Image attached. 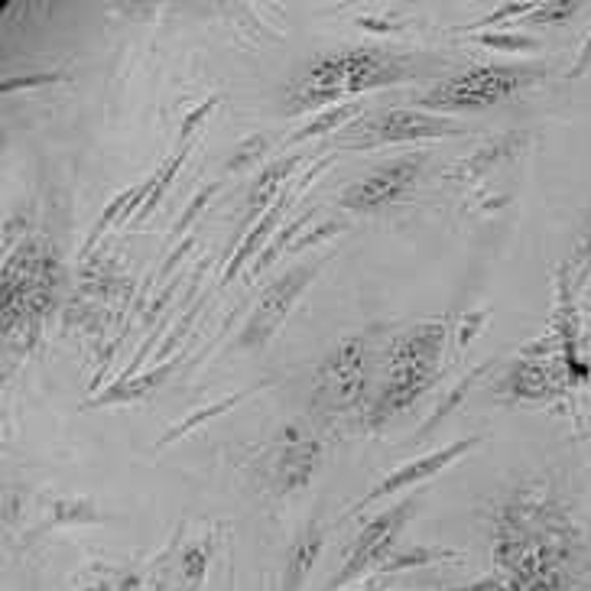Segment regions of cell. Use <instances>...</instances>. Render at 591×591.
Masks as SVG:
<instances>
[{
    "label": "cell",
    "mask_w": 591,
    "mask_h": 591,
    "mask_svg": "<svg viewBox=\"0 0 591 591\" xmlns=\"http://www.w3.org/2000/svg\"><path fill=\"white\" fill-rule=\"evenodd\" d=\"M419 503H422V491L403 494L394 507H387V510H381L374 520H368V523L361 526L355 546L348 549L341 569L335 572V579L325 582L322 591H341L345 586H355L358 579H364L371 569L378 572V569L391 559V553L399 546V533H403V526L419 513Z\"/></svg>",
    "instance_id": "1"
},
{
    "label": "cell",
    "mask_w": 591,
    "mask_h": 591,
    "mask_svg": "<svg viewBox=\"0 0 591 591\" xmlns=\"http://www.w3.org/2000/svg\"><path fill=\"white\" fill-rule=\"evenodd\" d=\"M328 260H332V254H322V257H315V260L296 264L283 277H277V280L264 290L260 302H257L254 312L247 315V322L241 325L234 348H241V351H260L264 345H270V341L277 338V332L287 325V318H290L293 305L299 302V296L315 283V277L322 274V267H325Z\"/></svg>",
    "instance_id": "2"
},
{
    "label": "cell",
    "mask_w": 591,
    "mask_h": 591,
    "mask_svg": "<svg viewBox=\"0 0 591 591\" xmlns=\"http://www.w3.org/2000/svg\"><path fill=\"white\" fill-rule=\"evenodd\" d=\"M322 465V439L312 436L302 422H287L270 455L267 482L277 497H290L312 485Z\"/></svg>",
    "instance_id": "3"
},
{
    "label": "cell",
    "mask_w": 591,
    "mask_h": 591,
    "mask_svg": "<svg viewBox=\"0 0 591 591\" xmlns=\"http://www.w3.org/2000/svg\"><path fill=\"white\" fill-rule=\"evenodd\" d=\"M482 442H485V436H465V439H459V442H452V445H442V449H436V452H429V455H419V459L399 465L396 472L384 475L374 488H368L361 500H355V503L345 510V517H358V513H364L371 503H378V500H384V497H391V494L409 491V488L436 478L439 472H445L449 465H455V462H462L468 452H475Z\"/></svg>",
    "instance_id": "4"
},
{
    "label": "cell",
    "mask_w": 591,
    "mask_h": 591,
    "mask_svg": "<svg viewBox=\"0 0 591 591\" xmlns=\"http://www.w3.org/2000/svg\"><path fill=\"white\" fill-rule=\"evenodd\" d=\"M332 163V153H325V157H318L302 176H296L293 183H287V189L280 193V198L254 221V231H247L241 241H237V247H234V254H231V260H228V267H224V274H221V283H231V280H237L241 277V270L247 267V264H254V254L260 257V251L274 241V234H277V228H280V221H283V215L290 211V205H293L296 198L302 196L312 183H315V176L325 170Z\"/></svg>",
    "instance_id": "5"
},
{
    "label": "cell",
    "mask_w": 591,
    "mask_h": 591,
    "mask_svg": "<svg viewBox=\"0 0 591 591\" xmlns=\"http://www.w3.org/2000/svg\"><path fill=\"white\" fill-rule=\"evenodd\" d=\"M452 134H468L462 124L449 117H432L419 111H387L368 124H361V134H348L341 147L351 150H371L381 143H403V140H426V137H452Z\"/></svg>",
    "instance_id": "6"
},
{
    "label": "cell",
    "mask_w": 591,
    "mask_h": 591,
    "mask_svg": "<svg viewBox=\"0 0 591 591\" xmlns=\"http://www.w3.org/2000/svg\"><path fill=\"white\" fill-rule=\"evenodd\" d=\"M422 163H426V157H422V153H413V157H403V160H396L391 166H381V170H374L368 179L348 186V189L341 193V198H338V205L348 208V211H378V208L396 201L406 189H413Z\"/></svg>",
    "instance_id": "7"
},
{
    "label": "cell",
    "mask_w": 591,
    "mask_h": 591,
    "mask_svg": "<svg viewBox=\"0 0 591 591\" xmlns=\"http://www.w3.org/2000/svg\"><path fill=\"white\" fill-rule=\"evenodd\" d=\"M325 540H328V526L322 523L318 513H312L305 520V526L296 533V540L290 543V553H287V566H283V579H280V591H302L322 549H325Z\"/></svg>",
    "instance_id": "8"
},
{
    "label": "cell",
    "mask_w": 591,
    "mask_h": 591,
    "mask_svg": "<svg viewBox=\"0 0 591 591\" xmlns=\"http://www.w3.org/2000/svg\"><path fill=\"white\" fill-rule=\"evenodd\" d=\"M179 361H183V355H176V358H170V361H163V364H153L150 371H140V374H134V378H127V381H117V378H114V384H107L104 391L89 396V399L82 403V409H104V406H120V403H124V406L140 403V399H147L157 387H163V384L173 378V371L179 368Z\"/></svg>",
    "instance_id": "9"
},
{
    "label": "cell",
    "mask_w": 591,
    "mask_h": 591,
    "mask_svg": "<svg viewBox=\"0 0 591 591\" xmlns=\"http://www.w3.org/2000/svg\"><path fill=\"white\" fill-rule=\"evenodd\" d=\"M117 517L101 510L92 497H53L46 507V517L36 530L26 533V540H36L49 530H66V526H104L114 523Z\"/></svg>",
    "instance_id": "10"
},
{
    "label": "cell",
    "mask_w": 591,
    "mask_h": 591,
    "mask_svg": "<svg viewBox=\"0 0 591 591\" xmlns=\"http://www.w3.org/2000/svg\"><path fill=\"white\" fill-rule=\"evenodd\" d=\"M305 163V157L302 153H287V157H280V160H274V163H267L264 170H260V176H254V189H251V211H247V218H244V224H241V237H244V228L251 224V221H257L277 198L280 193L287 189V183L293 179V173Z\"/></svg>",
    "instance_id": "11"
},
{
    "label": "cell",
    "mask_w": 591,
    "mask_h": 591,
    "mask_svg": "<svg viewBox=\"0 0 591 591\" xmlns=\"http://www.w3.org/2000/svg\"><path fill=\"white\" fill-rule=\"evenodd\" d=\"M274 381H260V384H247V387H241V391H231L228 396H221V399H215V403H208V406H201L196 413H189L186 419H179V422H173L157 442H153V452H160V449H166V445H173V442H179V439H186L193 429L198 426H205V422H211V419H218V416H224V413H231L237 403H244L247 396L260 394V391H267Z\"/></svg>",
    "instance_id": "12"
},
{
    "label": "cell",
    "mask_w": 591,
    "mask_h": 591,
    "mask_svg": "<svg viewBox=\"0 0 591 591\" xmlns=\"http://www.w3.org/2000/svg\"><path fill=\"white\" fill-rule=\"evenodd\" d=\"M72 586L79 591H147V572L137 566H111V563H89Z\"/></svg>",
    "instance_id": "13"
},
{
    "label": "cell",
    "mask_w": 591,
    "mask_h": 591,
    "mask_svg": "<svg viewBox=\"0 0 591 591\" xmlns=\"http://www.w3.org/2000/svg\"><path fill=\"white\" fill-rule=\"evenodd\" d=\"M361 111H364V104H361V101H345V104H335V107L322 111L318 117H312L309 124L296 127L293 134L287 137V143H283V147H296V143L315 140V137H325V134H332V130H338V127H345V124L358 120V114H361Z\"/></svg>",
    "instance_id": "14"
},
{
    "label": "cell",
    "mask_w": 591,
    "mask_h": 591,
    "mask_svg": "<svg viewBox=\"0 0 591 591\" xmlns=\"http://www.w3.org/2000/svg\"><path fill=\"white\" fill-rule=\"evenodd\" d=\"M462 559V553L455 549H432V546H396L391 553V559L378 569V576H396V572H409V569H419V566H436V563H455Z\"/></svg>",
    "instance_id": "15"
},
{
    "label": "cell",
    "mask_w": 591,
    "mask_h": 591,
    "mask_svg": "<svg viewBox=\"0 0 591 591\" xmlns=\"http://www.w3.org/2000/svg\"><path fill=\"white\" fill-rule=\"evenodd\" d=\"M186 160H189V147H179L173 157H166L163 160V166L150 176V193H147V201H143V208L137 211V224L140 221H147L157 208H160V201L166 198V193H170V186L176 183V176H179V170L186 166Z\"/></svg>",
    "instance_id": "16"
},
{
    "label": "cell",
    "mask_w": 591,
    "mask_h": 591,
    "mask_svg": "<svg viewBox=\"0 0 591 591\" xmlns=\"http://www.w3.org/2000/svg\"><path fill=\"white\" fill-rule=\"evenodd\" d=\"M485 371H488V364H478V368H472V371H468V374H465V378H462V381H459V384H455L449 394L442 396V403L436 406V413H432V416H429V419H426V422L416 429V436H413V439H426V436H429L436 426H442V422H445V419H449V416L459 409V403L472 394V387L478 384V378H482Z\"/></svg>",
    "instance_id": "17"
},
{
    "label": "cell",
    "mask_w": 591,
    "mask_h": 591,
    "mask_svg": "<svg viewBox=\"0 0 591 591\" xmlns=\"http://www.w3.org/2000/svg\"><path fill=\"white\" fill-rule=\"evenodd\" d=\"M312 215L315 211H305V215H296L293 221H287L277 234H274V241L260 251V257H254V264H251V274L254 277H260L280 254H287L290 251V244H293L296 237H299V231H305L309 228V221H312Z\"/></svg>",
    "instance_id": "18"
},
{
    "label": "cell",
    "mask_w": 591,
    "mask_h": 591,
    "mask_svg": "<svg viewBox=\"0 0 591 591\" xmlns=\"http://www.w3.org/2000/svg\"><path fill=\"white\" fill-rule=\"evenodd\" d=\"M267 147H270V140H267V134H251V137H244V140H237L234 143V150L228 153V160H224V176H241V173H247L264 153H267Z\"/></svg>",
    "instance_id": "19"
},
{
    "label": "cell",
    "mask_w": 591,
    "mask_h": 591,
    "mask_svg": "<svg viewBox=\"0 0 591 591\" xmlns=\"http://www.w3.org/2000/svg\"><path fill=\"white\" fill-rule=\"evenodd\" d=\"M137 186H140V183H137ZM137 186H130V189L117 193V196L111 198V201L101 208L99 221L92 224V234H89V241L82 244V254H92V251H95V244H99L101 237L107 234V228H114V224H120V221H124V211H127L130 198L137 196Z\"/></svg>",
    "instance_id": "20"
},
{
    "label": "cell",
    "mask_w": 591,
    "mask_h": 591,
    "mask_svg": "<svg viewBox=\"0 0 591 591\" xmlns=\"http://www.w3.org/2000/svg\"><path fill=\"white\" fill-rule=\"evenodd\" d=\"M218 193H221V179H211V183H205V186L198 189L196 196L189 198V205L183 208V215L176 218V224H173V234H170V241H176V237H179V241H183V237H189V228L196 224L198 215H201V211L208 208V201L218 196Z\"/></svg>",
    "instance_id": "21"
},
{
    "label": "cell",
    "mask_w": 591,
    "mask_h": 591,
    "mask_svg": "<svg viewBox=\"0 0 591 591\" xmlns=\"http://www.w3.org/2000/svg\"><path fill=\"white\" fill-rule=\"evenodd\" d=\"M475 43L488 49H503V53H536L543 46L540 39L523 36V33H482L475 36Z\"/></svg>",
    "instance_id": "22"
},
{
    "label": "cell",
    "mask_w": 591,
    "mask_h": 591,
    "mask_svg": "<svg viewBox=\"0 0 591 591\" xmlns=\"http://www.w3.org/2000/svg\"><path fill=\"white\" fill-rule=\"evenodd\" d=\"M345 231H348L345 221H318L315 228H309L305 234L296 237L293 244H290V254L309 251V247H318V244H325L328 237H338V234H345Z\"/></svg>",
    "instance_id": "23"
},
{
    "label": "cell",
    "mask_w": 591,
    "mask_h": 591,
    "mask_svg": "<svg viewBox=\"0 0 591 591\" xmlns=\"http://www.w3.org/2000/svg\"><path fill=\"white\" fill-rule=\"evenodd\" d=\"M59 82H69V72L56 69V72H30V76H16V79H3L0 92L10 95V92H26V89H43V85H59Z\"/></svg>",
    "instance_id": "24"
},
{
    "label": "cell",
    "mask_w": 591,
    "mask_h": 591,
    "mask_svg": "<svg viewBox=\"0 0 591 591\" xmlns=\"http://www.w3.org/2000/svg\"><path fill=\"white\" fill-rule=\"evenodd\" d=\"M491 315V305H482V309H472L459 318V335H455V351H465L478 335H482V325L488 322Z\"/></svg>",
    "instance_id": "25"
},
{
    "label": "cell",
    "mask_w": 591,
    "mask_h": 591,
    "mask_svg": "<svg viewBox=\"0 0 591 591\" xmlns=\"http://www.w3.org/2000/svg\"><path fill=\"white\" fill-rule=\"evenodd\" d=\"M218 104H221V95H208V99L201 101L198 107H193V111L183 117V124H179V137H176V143H179V147H189V137L196 134L198 127H201L208 117H211V111H215Z\"/></svg>",
    "instance_id": "26"
},
{
    "label": "cell",
    "mask_w": 591,
    "mask_h": 591,
    "mask_svg": "<svg viewBox=\"0 0 591 591\" xmlns=\"http://www.w3.org/2000/svg\"><path fill=\"white\" fill-rule=\"evenodd\" d=\"M533 10H536V3H500L497 10L485 13L482 20H475V23L462 26V33H465V36H472L475 30H482V26H491V23H500L503 16H520V13H533Z\"/></svg>",
    "instance_id": "27"
},
{
    "label": "cell",
    "mask_w": 591,
    "mask_h": 591,
    "mask_svg": "<svg viewBox=\"0 0 591 591\" xmlns=\"http://www.w3.org/2000/svg\"><path fill=\"white\" fill-rule=\"evenodd\" d=\"M196 247H198L196 234L183 237V241H179V247H176V251H173V254H170V257L163 260V267H160V274H157V277H160V280H170V277H173V270H176V267L183 264V257H186L189 251H196Z\"/></svg>",
    "instance_id": "28"
},
{
    "label": "cell",
    "mask_w": 591,
    "mask_h": 591,
    "mask_svg": "<svg viewBox=\"0 0 591 591\" xmlns=\"http://www.w3.org/2000/svg\"><path fill=\"white\" fill-rule=\"evenodd\" d=\"M591 72V33L589 39H586V46H582V53H579V59H576V66H572V72H569V79H582V76H589Z\"/></svg>",
    "instance_id": "29"
},
{
    "label": "cell",
    "mask_w": 591,
    "mask_h": 591,
    "mask_svg": "<svg viewBox=\"0 0 591 591\" xmlns=\"http://www.w3.org/2000/svg\"><path fill=\"white\" fill-rule=\"evenodd\" d=\"M351 591H378V579H374V582H368V586H355Z\"/></svg>",
    "instance_id": "30"
},
{
    "label": "cell",
    "mask_w": 591,
    "mask_h": 591,
    "mask_svg": "<svg viewBox=\"0 0 591 591\" xmlns=\"http://www.w3.org/2000/svg\"><path fill=\"white\" fill-rule=\"evenodd\" d=\"M576 442H591V429L589 432H582V436H576Z\"/></svg>",
    "instance_id": "31"
},
{
    "label": "cell",
    "mask_w": 591,
    "mask_h": 591,
    "mask_svg": "<svg viewBox=\"0 0 591 591\" xmlns=\"http://www.w3.org/2000/svg\"><path fill=\"white\" fill-rule=\"evenodd\" d=\"M586 312H589V315H591V305H586Z\"/></svg>",
    "instance_id": "32"
}]
</instances>
